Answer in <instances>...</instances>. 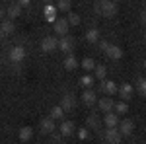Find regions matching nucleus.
Segmentation results:
<instances>
[{"label":"nucleus","instance_id":"obj_33","mask_svg":"<svg viewBox=\"0 0 146 144\" xmlns=\"http://www.w3.org/2000/svg\"><path fill=\"white\" fill-rule=\"evenodd\" d=\"M29 2H31V0H16V4H18L20 8H23V6H27Z\"/></svg>","mask_w":146,"mask_h":144},{"label":"nucleus","instance_id":"obj_36","mask_svg":"<svg viewBox=\"0 0 146 144\" xmlns=\"http://www.w3.org/2000/svg\"><path fill=\"white\" fill-rule=\"evenodd\" d=\"M4 14H6V12L2 10V8H0V18H2V16H4Z\"/></svg>","mask_w":146,"mask_h":144},{"label":"nucleus","instance_id":"obj_13","mask_svg":"<svg viewBox=\"0 0 146 144\" xmlns=\"http://www.w3.org/2000/svg\"><path fill=\"white\" fill-rule=\"evenodd\" d=\"M117 94L123 98V101L131 100V98H133V94H135V86H131V84H123V86H119Z\"/></svg>","mask_w":146,"mask_h":144},{"label":"nucleus","instance_id":"obj_23","mask_svg":"<svg viewBox=\"0 0 146 144\" xmlns=\"http://www.w3.org/2000/svg\"><path fill=\"white\" fill-rule=\"evenodd\" d=\"M135 90L142 96V98H146V78H138V80H136Z\"/></svg>","mask_w":146,"mask_h":144},{"label":"nucleus","instance_id":"obj_34","mask_svg":"<svg viewBox=\"0 0 146 144\" xmlns=\"http://www.w3.org/2000/svg\"><path fill=\"white\" fill-rule=\"evenodd\" d=\"M140 20H142V22L146 23V8H144V10H142V14H140Z\"/></svg>","mask_w":146,"mask_h":144},{"label":"nucleus","instance_id":"obj_20","mask_svg":"<svg viewBox=\"0 0 146 144\" xmlns=\"http://www.w3.org/2000/svg\"><path fill=\"white\" fill-rule=\"evenodd\" d=\"M92 72H94V78H96V80H105V76H107V68L103 66V64H96V68H94V70H92Z\"/></svg>","mask_w":146,"mask_h":144},{"label":"nucleus","instance_id":"obj_21","mask_svg":"<svg viewBox=\"0 0 146 144\" xmlns=\"http://www.w3.org/2000/svg\"><path fill=\"white\" fill-rule=\"evenodd\" d=\"M0 29L4 31V35H12L14 31H16V25H14L12 20H4V22L0 23Z\"/></svg>","mask_w":146,"mask_h":144},{"label":"nucleus","instance_id":"obj_3","mask_svg":"<svg viewBox=\"0 0 146 144\" xmlns=\"http://www.w3.org/2000/svg\"><path fill=\"white\" fill-rule=\"evenodd\" d=\"M58 49V39H56L55 35H47L41 39V51L43 53H53Z\"/></svg>","mask_w":146,"mask_h":144},{"label":"nucleus","instance_id":"obj_24","mask_svg":"<svg viewBox=\"0 0 146 144\" xmlns=\"http://www.w3.org/2000/svg\"><path fill=\"white\" fill-rule=\"evenodd\" d=\"M62 115H64V109H62L60 105H55V107L51 109V115H49V117H51L53 121H56V119H62Z\"/></svg>","mask_w":146,"mask_h":144},{"label":"nucleus","instance_id":"obj_7","mask_svg":"<svg viewBox=\"0 0 146 144\" xmlns=\"http://www.w3.org/2000/svg\"><path fill=\"white\" fill-rule=\"evenodd\" d=\"M119 133H121V136H131L133 134V131H135V123L131 121V119H123V121H119Z\"/></svg>","mask_w":146,"mask_h":144},{"label":"nucleus","instance_id":"obj_27","mask_svg":"<svg viewBox=\"0 0 146 144\" xmlns=\"http://www.w3.org/2000/svg\"><path fill=\"white\" fill-rule=\"evenodd\" d=\"M70 6H72V2H70V0H56V10L70 12Z\"/></svg>","mask_w":146,"mask_h":144},{"label":"nucleus","instance_id":"obj_35","mask_svg":"<svg viewBox=\"0 0 146 144\" xmlns=\"http://www.w3.org/2000/svg\"><path fill=\"white\" fill-rule=\"evenodd\" d=\"M4 37H6V35H4V31H2V29H0V41H2V39H4Z\"/></svg>","mask_w":146,"mask_h":144},{"label":"nucleus","instance_id":"obj_28","mask_svg":"<svg viewBox=\"0 0 146 144\" xmlns=\"http://www.w3.org/2000/svg\"><path fill=\"white\" fill-rule=\"evenodd\" d=\"M80 84H82L84 88H92V86H94V76H92V74H84V76L80 78Z\"/></svg>","mask_w":146,"mask_h":144},{"label":"nucleus","instance_id":"obj_25","mask_svg":"<svg viewBox=\"0 0 146 144\" xmlns=\"http://www.w3.org/2000/svg\"><path fill=\"white\" fill-rule=\"evenodd\" d=\"M113 109H115L117 115H125V113L129 111V103H127V101H119V103H115V107H113Z\"/></svg>","mask_w":146,"mask_h":144},{"label":"nucleus","instance_id":"obj_9","mask_svg":"<svg viewBox=\"0 0 146 144\" xmlns=\"http://www.w3.org/2000/svg\"><path fill=\"white\" fill-rule=\"evenodd\" d=\"M74 131H76V125L72 121H62L60 123V127H58V133H60V136H72L74 134Z\"/></svg>","mask_w":146,"mask_h":144},{"label":"nucleus","instance_id":"obj_17","mask_svg":"<svg viewBox=\"0 0 146 144\" xmlns=\"http://www.w3.org/2000/svg\"><path fill=\"white\" fill-rule=\"evenodd\" d=\"M98 107H100V111H103V113H109V111H113V107H115V101H113L111 98H103V100L98 101Z\"/></svg>","mask_w":146,"mask_h":144},{"label":"nucleus","instance_id":"obj_30","mask_svg":"<svg viewBox=\"0 0 146 144\" xmlns=\"http://www.w3.org/2000/svg\"><path fill=\"white\" fill-rule=\"evenodd\" d=\"M80 22H82V20H80L78 14H70V16H68V23H70V25H80Z\"/></svg>","mask_w":146,"mask_h":144},{"label":"nucleus","instance_id":"obj_18","mask_svg":"<svg viewBox=\"0 0 146 144\" xmlns=\"http://www.w3.org/2000/svg\"><path fill=\"white\" fill-rule=\"evenodd\" d=\"M31 136H33V129L31 127H22L20 131H18V138L22 140V142H27V140H31Z\"/></svg>","mask_w":146,"mask_h":144},{"label":"nucleus","instance_id":"obj_32","mask_svg":"<svg viewBox=\"0 0 146 144\" xmlns=\"http://www.w3.org/2000/svg\"><path fill=\"white\" fill-rule=\"evenodd\" d=\"M98 43H100V49L103 51V53H105V49L109 47V41H98Z\"/></svg>","mask_w":146,"mask_h":144},{"label":"nucleus","instance_id":"obj_31","mask_svg":"<svg viewBox=\"0 0 146 144\" xmlns=\"http://www.w3.org/2000/svg\"><path fill=\"white\" fill-rule=\"evenodd\" d=\"M78 136L82 138V140H86V138H88V129H80V131H78Z\"/></svg>","mask_w":146,"mask_h":144},{"label":"nucleus","instance_id":"obj_11","mask_svg":"<svg viewBox=\"0 0 146 144\" xmlns=\"http://www.w3.org/2000/svg\"><path fill=\"white\" fill-rule=\"evenodd\" d=\"M105 55L109 56V58H113V60H119V58L123 56V49H121L119 45H111L109 43V47L105 49Z\"/></svg>","mask_w":146,"mask_h":144},{"label":"nucleus","instance_id":"obj_22","mask_svg":"<svg viewBox=\"0 0 146 144\" xmlns=\"http://www.w3.org/2000/svg\"><path fill=\"white\" fill-rule=\"evenodd\" d=\"M20 14H22V8H20L18 4H12L10 8L6 10V16H8V20H12V22H14V20H16Z\"/></svg>","mask_w":146,"mask_h":144},{"label":"nucleus","instance_id":"obj_10","mask_svg":"<svg viewBox=\"0 0 146 144\" xmlns=\"http://www.w3.org/2000/svg\"><path fill=\"white\" fill-rule=\"evenodd\" d=\"M100 90L105 94V96H113V94H117V84L113 82V80H101V84H100Z\"/></svg>","mask_w":146,"mask_h":144},{"label":"nucleus","instance_id":"obj_12","mask_svg":"<svg viewBox=\"0 0 146 144\" xmlns=\"http://www.w3.org/2000/svg\"><path fill=\"white\" fill-rule=\"evenodd\" d=\"M62 66H64V70H76V68H78V58L72 55V53H68V55L62 58Z\"/></svg>","mask_w":146,"mask_h":144},{"label":"nucleus","instance_id":"obj_38","mask_svg":"<svg viewBox=\"0 0 146 144\" xmlns=\"http://www.w3.org/2000/svg\"><path fill=\"white\" fill-rule=\"evenodd\" d=\"M142 66H144V68H146V60H144V62H142Z\"/></svg>","mask_w":146,"mask_h":144},{"label":"nucleus","instance_id":"obj_39","mask_svg":"<svg viewBox=\"0 0 146 144\" xmlns=\"http://www.w3.org/2000/svg\"><path fill=\"white\" fill-rule=\"evenodd\" d=\"M101 144H107V142H101Z\"/></svg>","mask_w":146,"mask_h":144},{"label":"nucleus","instance_id":"obj_15","mask_svg":"<svg viewBox=\"0 0 146 144\" xmlns=\"http://www.w3.org/2000/svg\"><path fill=\"white\" fill-rule=\"evenodd\" d=\"M103 125H105L107 129L117 127V125H119V115H117V113H113V111L105 113V117H103Z\"/></svg>","mask_w":146,"mask_h":144},{"label":"nucleus","instance_id":"obj_19","mask_svg":"<svg viewBox=\"0 0 146 144\" xmlns=\"http://www.w3.org/2000/svg\"><path fill=\"white\" fill-rule=\"evenodd\" d=\"M86 41H88V43H98V41H100V29H98V27H90V29L86 31Z\"/></svg>","mask_w":146,"mask_h":144},{"label":"nucleus","instance_id":"obj_29","mask_svg":"<svg viewBox=\"0 0 146 144\" xmlns=\"http://www.w3.org/2000/svg\"><path fill=\"white\" fill-rule=\"evenodd\" d=\"M86 125H88V129H98V125H100V119H98L96 115H90V117L86 119Z\"/></svg>","mask_w":146,"mask_h":144},{"label":"nucleus","instance_id":"obj_37","mask_svg":"<svg viewBox=\"0 0 146 144\" xmlns=\"http://www.w3.org/2000/svg\"><path fill=\"white\" fill-rule=\"evenodd\" d=\"M43 2H45V4H51V2H53V0H43Z\"/></svg>","mask_w":146,"mask_h":144},{"label":"nucleus","instance_id":"obj_40","mask_svg":"<svg viewBox=\"0 0 146 144\" xmlns=\"http://www.w3.org/2000/svg\"><path fill=\"white\" fill-rule=\"evenodd\" d=\"M144 39H146V35H144Z\"/></svg>","mask_w":146,"mask_h":144},{"label":"nucleus","instance_id":"obj_26","mask_svg":"<svg viewBox=\"0 0 146 144\" xmlns=\"http://www.w3.org/2000/svg\"><path fill=\"white\" fill-rule=\"evenodd\" d=\"M82 68H84V70H88V72H92V70L96 68V60H94L92 56H86V58L82 60Z\"/></svg>","mask_w":146,"mask_h":144},{"label":"nucleus","instance_id":"obj_8","mask_svg":"<svg viewBox=\"0 0 146 144\" xmlns=\"http://www.w3.org/2000/svg\"><path fill=\"white\" fill-rule=\"evenodd\" d=\"M74 105H76V98L72 96V94H62V98H60V107L66 111H72L74 109Z\"/></svg>","mask_w":146,"mask_h":144},{"label":"nucleus","instance_id":"obj_16","mask_svg":"<svg viewBox=\"0 0 146 144\" xmlns=\"http://www.w3.org/2000/svg\"><path fill=\"white\" fill-rule=\"evenodd\" d=\"M82 101L86 103V105H94V103H98V96H96V92L92 88H86L84 90V94H82Z\"/></svg>","mask_w":146,"mask_h":144},{"label":"nucleus","instance_id":"obj_5","mask_svg":"<svg viewBox=\"0 0 146 144\" xmlns=\"http://www.w3.org/2000/svg\"><path fill=\"white\" fill-rule=\"evenodd\" d=\"M74 45H76V39L70 37V35H62V37L58 39V49H60L62 53H72Z\"/></svg>","mask_w":146,"mask_h":144},{"label":"nucleus","instance_id":"obj_6","mask_svg":"<svg viewBox=\"0 0 146 144\" xmlns=\"http://www.w3.org/2000/svg\"><path fill=\"white\" fill-rule=\"evenodd\" d=\"M53 29H55V33L58 37H62V35H68V29H70V23L68 20H55V25H53Z\"/></svg>","mask_w":146,"mask_h":144},{"label":"nucleus","instance_id":"obj_1","mask_svg":"<svg viewBox=\"0 0 146 144\" xmlns=\"http://www.w3.org/2000/svg\"><path fill=\"white\" fill-rule=\"evenodd\" d=\"M94 10H96V14H100L103 18H113V16H117L119 8H117V2L115 0H100Z\"/></svg>","mask_w":146,"mask_h":144},{"label":"nucleus","instance_id":"obj_2","mask_svg":"<svg viewBox=\"0 0 146 144\" xmlns=\"http://www.w3.org/2000/svg\"><path fill=\"white\" fill-rule=\"evenodd\" d=\"M8 58H10V62H14V64H20L23 58H25V49H23V45H14L10 49V53H8Z\"/></svg>","mask_w":146,"mask_h":144},{"label":"nucleus","instance_id":"obj_4","mask_svg":"<svg viewBox=\"0 0 146 144\" xmlns=\"http://www.w3.org/2000/svg\"><path fill=\"white\" fill-rule=\"evenodd\" d=\"M103 138H105V142L107 144H121V133H119V129L117 127H113V129H107L105 133H103Z\"/></svg>","mask_w":146,"mask_h":144},{"label":"nucleus","instance_id":"obj_14","mask_svg":"<svg viewBox=\"0 0 146 144\" xmlns=\"http://www.w3.org/2000/svg\"><path fill=\"white\" fill-rule=\"evenodd\" d=\"M39 129H41V133L51 134L53 131H55V121H53L51 117H43V119H41V123H39Z\"/></svg>","mask_w":146,"mask_h":144}]
</instances>
